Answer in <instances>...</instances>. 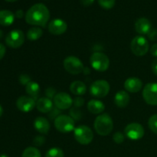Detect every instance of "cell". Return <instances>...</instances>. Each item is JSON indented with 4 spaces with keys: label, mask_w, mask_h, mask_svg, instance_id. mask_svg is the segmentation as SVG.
<instances>
[{
    "label": "cell",
    "mask_w": 157,
    "mask_h": 157,
    "mask_svg": "<svg viewBox=\"0 0 157 157\" xmlns=\"http://www.w3.org/2000/svg\"><path fill=\"white\" fill-rule=\"evenodd\" d=\"M50 18V12L47 6L42 3L32 6L25 14V21L28 24L35 26H45Z\"/></svg>",
    "instance_id": "cell-1"
},
{
    "label": "cell",
    "mask_w": 157,
    "mask_h": 157,
    "mask_svg": "<svg viewBox=\"0 0 157 157\" xmlns=\"http://www.w3.org/2000/svg\"><path fill=\"white\" fill-rule=\"evenodd\" d=\"M95 131L100 136H107L112 132L113 122L108 113H103L96 117L94 124Z\"/></svg>",
    "instance_id": "cell-2"
},
{
    "label": "cell",
    "mask_w": 157,
    "mask_h": 157,
    "mask_svg": "<svg viewBox=\"0 0 157 157\" xmlns=\"http://www.w3.org/2000/svg\"><path fill=\"white\" fill-rule=\"evenodd\" d=\"M90 63L91 67L97 71L103 72L107 71L110 66L109 58L102 52H94L90 58Z\"/></svg>",
    "instance_id": "cell-3"
},
{
    "label": "cell",
    "mask_w": 157,
    "mask_h": 157,
    "mask_svg": "<svg viewBox=\"0 0 157 157\" xmlns=\"http://www.w3.org/2000/svg\"><path fill=\"white\" fill-rule=\"evenodd\" d=\"M74 136L77 142L81 145H88L93 140L94 133L89 127L81 125L74 130Z\"/></svg>",
    "instance_id": "cell-4"
},
{
    "label": "cell",
    "mask_w": 157,
    "mask_h": 157,
    "mask_svg": "<svg viewBox=\"0 0 157 157\" xmlns=\"http://www.w3.org/2000/svg\"><path fill=\"white\" fill-rule=\"evenodd\" d=\"M130 48L136 56L141 57L147 55L150 49V46L148 41L145 37L143 35H138L133 38L131 41Z\"/></svg>",
    "instance_id": "cell-5"
},
{
    "label": "cell",
    "mask_w": 157,
    "mask_h": 157,
    "mask_svg": "<svg viewBox=\"0 0 157 157\" xmlns=\"http://www.w3.org/2000/svg\"><path fill=\"white\" fill-rule=\"evenodd\" d=\"M75 120L71 116L61 114L55 120V127L59 132L63 133H70L75 130Z\"/></svg>",
    "instance_id": "cell-6"
},
{
    "label": "cell",
    "mask_w": 157,
    "mask_h": 157,
    "mask_svg": "<svg viewBox=\"0 0 157 157\" xmlns=\"http://www.w3.org/2000/svg\"><path fill=\"white\" fill-rule=\"evenodd\" d=\"M64 67L69 74L73 75H79L83 72L84 66L81 59L75 56H68L64 60Z\"/></svg>",
    "instance_id": "cell-7"
},
{
    "label": "cell",
    "mask_w": 157,
    "mask_h": 157,
    "mask_svg": "<svg viewBox=\"0 0 157 157\" xmlns=\"http://www.w3.org/2000/svg\"><path fill=\"white\" fill-rule=\"evenodd\" d=\"M110 84L105 80L94 81L90 87V93L93 97L102 98L107 96L110 91Z\"/></svg>",
    "instance_id": "cell-8"
},
{
    "label": "cell",
    "mask_w": 157,
    "mask_h": 157,
    "mask_svg": "<svg viewBox=\"0 0 157 157\" xmlns=\"http://www.w3.org/2000/svg\"><path fill=\"white\" fill-rule=\"evenodd\" d=\"M25 42V35L20 29L11 31L6 37V43L12 48H18Z\"/></svg>",
    "instance_id": "cell-9"
},
{
    "label": "cell",
    "mask_w": 157,
    "mask_h": 157,
    "mask_svg": "<svg viewBox=\"0 0 157 157\" xmlns=\"http://www.w3.org/2000/svg\"><path fill=\"white\" fill-rule=\"evenodd\" d=\"M126 136L131 140H138L144 137L145 130L144 127L138 123H131L124 129Z\"/></svg>",
    "instance_id": "cell-10"
},
{
    "label": "cell",
    "mask_w": 157,
    "mask_h": 157,
    "mask_svg": "<svg viewBox=\"0 0 157 157\" xmlns=\"http://www.w3.org/2000/svg\"><path fill=\"white\" fill-rule=\"evenodd\" d=\"M143 98L149 105L157 106V83H148L143 90Z\"/></svg>",
    "instance_id": "cell-11"
},
{
    "label": "cell",
    "mask_w": 157,
    "mask_h": 157,
    "mask_svg": "<svg viewBox=\"0 0 157 157\" xmlns=\"http://www.w3.org/2000/svg\"><path fill=\"white\" fill-rule=\"evenodd\" d=\"M54 104L55 107L59 110H67L71 107L73 104V99L68 94L65 92H60L57 94L54 98Z\"/></svg>",
    "instance_id": "cell-12"
},
{
    "label": "cell",
    "mask_w": 157,
    "mask_h": 157,
    "mask_svg": "<svg viewBox=\"0 0 157 157\" xmlns=\"http://www.w3.org/2000/svg\"><path fill=\"white\" fill-rule=\"evenodd\" d=\"M16 107L20 111L28 113L36 107V101L29 96H21L17 99Z\"/></svg>",
    "instance_id": "cell-13"
},
{
    "label": "cell",
    "mask_w": 157,
    "mask_h": 157,
    "mask_svg": "<svg viewBox=\"0 0 157 157\" xmlns=\"http://www.w3.org/2000/svg\"><path fill=\"white\" fill-rule=\"evenodd\" d=\"M48 29L49 32L52 35H61L67 31V25L64 20L61 18H55L49 22Z\"/></svg>",
    "instance_id": "cell-14"
},
{
    "label": "cell",
    "mask_w": 157,
    "mask_h": 157,
    "mask_svg": "<svg viewBox=\"0 0 157 157\" xmlns=\"http://www.w3.org/2000/svg\"><path fill=\"white\" fill-rule=\"evenodd\" d=\"M152 29L151 21L147 18H140L135 22V30L140 35H147Z\"/></svg>",
    "instance_id": "cell-15"
},
{
    "label": "cell",
    "mask_w": 157,
    "mask_h": 157,
    "mask_svg": "<svg viewBox=\"0 0 157 157\" xmlns=\"http://www.w3.org/2000/svg\"><path fill=\"white\" fill-rule=\"evenodd\" d=\"M143 87V82L140 78H129L124 82V88L130 93H138Z\"/></svg>",
    "instance_id": "cell-16"
},
{
    "label": "cell",
    "mask_w": 157,
    "mask_h": 157,
    "mask_svg": "<svg viewBox=\"0 0 157 157\" xmlns=\"http://www.w3.org/2000/svg\"><path fill=\"white\" fill-rule=\"evenodd\" d=\"M34 127L41 134H48L51 126L49 121L43 117H38L34 121Z\"/></svg>",
    "instance_id": "cell-17"
},
{
    "label": "cell",
    "mask_w": 157,
    "mask_h": 157,
    "mask_svg": "<svg viewBox=\"0 0 157 157\" xmlns=\"http://www.w3.org/2000/svg\"><path fill=\"white\" fill-rule=\"evenodd\" d=\"M54 103L52 102V99L44 97L41 98L37 101L36 108L39 112L43 113H48L54 108Z\"/></svg>",
    "instance_id": "cell-18"
},
{
    "label": "cell",
    "mask_w": 157,
    "mask_h": 157,
    "mask_svg": "<svg viewBox=\"0 0 157 157\" xmlns=\"http://www.w3.org/2000/svg\"><path fill=\"white\" fill-rule=\"evenodd\" d=\"M130 103V95L125 90H119L114 96V104L121 108H124Z\"/></svg>",
    "instance_id": "cell-19"
},
{
    "label": "cell",
    "mask_w": 157,
    "mask_h": 157,
    "mask_svg": "<svg viewBox=\"0 0 157 157\" xmlns=\"http://www.w3.org/2000/svg\"><path fill=\"white\" fill-rule=\"evenodd\" d=\"M105 109V105L102 101L99 100H90L87 104V110L93 114H99L104 112Z\"/></svg>",
    "instance_id": "cell-20"
},
{
    "label": "cell",
    "mask_w": 157,
    "mask_h": 157,
    "mask_svg": "<svg viewBox=\"0 0 157 157\" xmlns=\"http://www.w3.org/2000/svg\"><path fill=\"white\" fill-rule=\"evenodd\" d=\"M15 21V15L9 10L0 11V25L9 26Z\"/></svg>",
    "instance_id": "cell-21"
},
{
    "label": "cell",
    "mask_w": 157,
    "mask_h": 157,
    "mask_svg": "<svg viewBox=\"0 0 157 157\" xmlns=\"http://www.w3.org/2000/svg\"><path fill=\"white\" fill-rule=\"evenodd\" d=\"M70 90L73 94L76 96L84 95L87 91V87L85 84L81 81H75L71 84Z\"/></svg>",
    "instance_id": "cell-22"
},
{
    "label": "cell",
    "mask_w": 157,
    "mask_h": 157,
    "mask_svg": "<svg viewBox=\"0 0 157 157\" xmlns=\"http://www.w3.org/2000/svg\"><path fill=\"white\" fill-rule=\"evenodd\" d=\"M26 93L29 94V97L32 98L33 99H38V96L40 94V86L38 83L35 81H30L27 85L25 86Z\"/></svg>",
    "instance_id": "cell-23"
},
{
    "label": "cell",
    "mask_w": 157,
    "mask_h": 157,
    "mask_svg": "<svg viewBox=\"0 0 157 157\" xmlns=\"http://www.w3.org/2000/svg\"><path fill=\"white\" fill-rule=\"evenodd\" d=\"M43 35L42 29L38 27H33L27 32V38L30 41H36L39 39Z\"/></svg>",
    "instance_id": "cell-24"
},
{
    "label": "cell",
    "mask_w": 157,
    "mask_h": 157,
    "mask_svg": "<svg viewBox=\"0 0 157 157\" xmlns=\"http://www.w3.org/2000/svg\"><path fill=\"white\" fill-rule=\"evenodd\" d=\"M21 157H41L39 150L35 147H27L23 151Z\"/></svg>",
    "instance_id": "cell-25"
},
{
    "label": "cell",
    "mask_w": 157,
    "mask_h": 157,
    "mask_svg": "<svg viewBox=\"0 0 157 157\" xmlns=\"http://www.w3.org/2000/svg\"><path fill=\"white\" fill-rule=\"evenodd\" d=\"M45 157H64V153L61 149L58 147H53L48 150Z\"/></svg>",
    "instance_id": "cell-26"
},
{
    "label": "cell",
    "mask_w": 157,
    "mask_h": 157,
    "mask_svg": "<svg viewBox=\"0 0 157 157\" xmlns=\"http://www.w3.org/2000/svg\"><path fill=\"white\" fill-rule=\"evenodd\" d=\"M148 126L150 130L155 134H157V114H153L149 119Z\"/></svg>",
    "instance_id": "cell-27"
},
{
    "label": "cell",
    "mask_w": 157,
    "mask_h": 157,
    "mask_svg": "<svg viewBox=\"0 0 157 157\" xmlns=\"http://www.w3.org/2000/svg\"><path fill=\"white\" fill-rule=\"evenodd\" d=\"M98 3L101 8L104 9H111L115 6L116 0H98Z\"/></svg>",
    "instance_id": "cell-28"
},
{
    "label": "cell",
    "mask_w": 157,
    "mask_h": 157,
    "mask_svg": "<svg viewBox=\"0 0 157 157\" xmlns=\"http://www.w3.org/2000/svg\"><path fill=\"white\" fill-rule=\"evenodd\" d=\"M70 115L74 120H75V121L81 120V117H82V113H81V111L78 110L77 107H74V108L71 109Z\"/></svg>",
    "instance_id": "cell-29"
},
{
    "label": "cell",
    "mask_w": 157,
    "mask_h": 157,
    "mask_svg": "<svg viewBox=\"0 0 157 157\" xmlns=\"http://www.w3.org/2000/svg\"><path fill=\"white\" fill-rule=\"evenodd\" d=\"M113 140L116 144H121L124 141L125 136H124V135L121 132H117V133H115L114 134H113Z\"/></svg>",
    "instance_id": "cell-30"
},
{
    "label": "cell",
    "mask_w": 157,
    "mask_h": 157,
    "mask_svg": "<svg viewBox=\"0 0 157 157\" xmlns=\"http://www.w3.org/2000/svg\"><path fill=\"white\" fill-rule=\"evenodd\" d=\"M44 143H45V138H44V136H41V135L35 136L33 140L34 145L36 146V147H41Z\"/></svg>",
    "instance_id": "cell-31"
},
{
    "label": "cell",
    "mask_w": 157,
    "mask_h": 157,
    "mask_svg": "<svg viewBox=\"0 0 157 157\" xmlns=\"http://www.w3.org/2000/svg\"><path fill=\"white\" fill-rule=\"evenodd\" d=\"M56 94V90H55V89L53 88V87H48V88H47L45 90L46 98H49V99L54 98Z\"/></svg>",
    "instance_id": "cell-32"
},
{
    "label": "cell",
    "mask_w": 157,
    "mask_h": 157,
    "mask_svg": "<svg viewBox=\"0 0 157 157\" xmlns=\"http://www.w3.org/2000/svg\"><path fill=\"white\" fill-rule=\"evenodd\" d=\"M84 98H81V97H77L75 99L73 100V104L75 105V107L78 108V107H81L84 105Z\"/></svg>",
    "instance_id": "cell-33"
},
{
    "label": "cell",
    "mask_w": 157,
    "mask_h": 157,
    "mask_svg": "<svg viewBox=\"0 0 157 157\" xmlns=\"http://www.w3.org/2000/svg\"><path fill=\"white\" fill-rule=\"evenodd\" d=\"M31 81V78L28 75L25 74H23L21 76L19 77V82L21 83L23 85H27L29 82Z\"/></svg>",
    "instance_id": "cell-34"
},
{
    "label": "cell",
    "mask_w": 157,
    "mask_h": 157,
    "mask_svg": "<svg viewBox=\"0 0 157 157\" xmlns=\"http://www.w3.org/2000/svg\"><path fill=\"white\" fill-rule=\"evenodd\" d=\"M49 117H50L52 119H56L59 115H61V110H59L58 108L55 107L53 108L50 112H49Z\"/></svg>",
    "instance_id": "cell-35"
},
{
    "label": "cell",
    "mask_w": 157,
    "mask_h": 157,
    "mask_svg": "<svg viewBox=\"0 0 157 157\" xmlns=\"http://www.w3.org/2000/svg\"><path fill=\"white\" fill-rule=\"evenodd\" d=\"M148 35V38L151 41H157V29H152L150 32L147 34Z\"/></svg>",
    "instance_id": "cell-36"
},
{
    "label": "cell",
    "mask_w": 157,
    "mask_h": 157,
    "mask_svg": "<svg viewBox=\"0 0 157 157\" xmlns=\"http://www.w3.org/2000/svg\"><path fill=\"white\" fill-rule=\"evenodd\" d=\"M151 68H152V71H153V73L157 76V58H156V59L152 62Z\"/></svg>",
    "instance_id": "cell-37"
},
{
    "label": "cell",
    "mask_w": 157,
    "mask_h": 157,
    "mask_svg": "<svg viewBox=\"0 0 157 157\" xmlns=\"http://www.w3.org/2000/svg\"><path fill=\"white\" fill-rule=\"evenodd\" d=\"M6 47L4 46V44L0 43V60L2 59V58H4L5 55H6Z\"/></svg>",
    "instance_id": "cell-38"
},
{
    "label": "cell",
    "mask_w": 157,
    "mask_h": 157,
    "mask_svg": "<svg viewBox=\"0 0 157 157\" xmlns=\"http://www.w3.org/2000/svg\"><path fill=\"white\" fill-rule=\"evenodd\" d=\"M94 1L95 0H80L81 4L84 6H86V7L91 6V5L94 2Z\"/></svg>",
    "instance_id": "cell-39"
},
{
    "label": "cell",
    "mask_w": 157,
    "mask_h": 157,
    "mask_svg": "<svg viewBox=\"0 0 157 157\" xmlns=\"http://www.w3.org/2000/svg\"><path fill=\"white\" fill-rule=\"evenodd\" d=\"M150 53L153 55V57H156L157 58V43L153 44V46L150 48Z\"/></svg>",
    "instance_id": "cell-40"
},
{
    "label": "cell",
    "mask_w": 157,
    "mask_h": 157,
    "mask_svg": "<svg viewBox=\"0 0 157 157\" xmlns=\"http://www.w3.org/2000/svg\"><path fill=\"white\" fill-rule=\"evenodd\" d=\"M15 16L18 18H21L23 16H24V12L21 9H18V10L16 11L15 14Z\"/></svg>",
    "instance_id": "cell-41"
},
{
    "label": "cell",
    "mask_w": 157,
    "mask_h": 157,
    "mask_svg": "<svg viewBox=\"0 0 157 157\" xmlns=\"http://www.w3.org/2000/svg\"><path fill=\"white\" fill-rule=\"evenodd\" d=\"M2 113H3V108H2V106L0 105V117H2Z\"/></svg>",
    "instance_id": "cell-42"
},
{
    "label": "cell",
    "mask_w": 157,
    "mask_h": 157,
    "mask_svg": "<svg viewBox=\"0 0 157 157\" xmlns=\"http://www.w3.org/2000/svg\"><path fill=\"white\" fill-rule=\"evenodd\" d=\"M2 36H3V32H2V31L1 29H0V39H1V38H2Z\"/></svg>",
    "instance_id": "cell-43"
},
{
    "label": "cell",
    "mask_w": 157,
    "mask_h": 157,
    "mask_svg": "<svg viewBox=\"0 0 157 157\" xmlns=\"http://www.w3.org/2000/svg\"><path fill=\"white\" fill-rule=\"evenodd\" d=\"M5 1H6V2H16V1H18V0H5Z\"/></svg>",
    "instance_id": "cell-44"
},
{
    "label": "cell",
    "mask_w": 157,
    "mask_h": 157,
    "mask_svg": "<svg viewBox=\"0 0 157 157\" xmlns=\"http://www.w3.org/2000/svg\"><path fill=\"white\" fill-rule=\"evenodd\" d=\"M0 157H9V156L6 154H2V155H0Z\"/></svg>",
    "instance_id": "cell-45"
}]
</instances>
